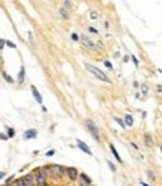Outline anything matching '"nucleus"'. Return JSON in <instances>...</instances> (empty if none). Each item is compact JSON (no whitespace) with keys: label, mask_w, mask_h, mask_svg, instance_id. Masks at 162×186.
<instances>
[{"label":"nucleus","mask_w":162,"mask_h":186,"mask_svg":"<svg viewBox=\"0 0 162 186\" xmlns=\"http://www.w3.org/2000/svg\"><path fill=\"white\" fill-rule=\"evenodd\" d=\"M86 68H87L89 72L92 74V75H95L98 80H101V81H104V83H111V80L108 78V75L104 72V71L99 69V68H96V66H93V65H90V63H87Z\"/></svg>","instance_id":"1"},{"label":"nucleus","mask_w":162,"mask_h":186,"mask_svg":"<svg viewBox=\"0 0 162 186\" xmlns=\"http://www.w3.org/2000/svg\"><path fill=\"white\" fill-rule=\"evenodd\" d=\"M33 177H35V182L39 186H44L45 182H47V171H45V168H36L33 171Z\"/></svg>","instance_id":"2"},{"label":"nucleus","mask_w":162,"mask_h":186,"mask_svg":"<svg viewBox=\"0 0 162 186\" xmlns=\"http://www.w3.org/2000/svg\"><path fill=\"white\" fill-rule=\"evenodd\" d=\"M86 126H87V131L90 132V134H92V137H93L96 141L101 140V137H99V129H98V126L95 125V122H93V120L87 119V120H86Z\"/></svg>","instance_id":"3"},{"label":"nucleus","mask_w":162,"mask_h":186,"mask_svg":"<svg viewBox=\"0 0 162 186\" xmlns=\"http://www.w3.org/2000/svg\"><path fill=\"white\" fill-rule=\"evenodd\" d=\"M45 171H50L54 177H62L66 173V168H63L62 165H48L45 168Z\"/></svg>","instance_id":"4"},{"label":"nucleus","mask_w":162,"mask_h":186,"mask_svg":"<svg viewBox=\"0 0 162 186\" xmlns=\"http://www.w3.org/2000/svg\"><path fill=\"white\" fill-rule=\"evenodd\" d=\"M80 41L83 42L87 48H90V50H95V42H93L92 39H90V38L87 36V35H81V36H80Z\"/></svg>","instance_id":"5"},{"label":"nucleus","mask_w":162,"mask_h":186,"mask_svg":"<svg viewBox=\"0 0 162 186\" xmlns=\"http://www.w3.org/2000/svg\"><path fill=\"white\" fill-rule=\"evenodd\" d=\"M80 186H92V179L87 174L81 173L80 174Z\"/></svg>","instance_id":"6"},{"label":"nucleus","mask_w":162,"mask_h":186,"mask_svg":"<svg viewBox=\"0 0 162 186\" xmlns=\"http://www.w3.org/2000/svg\"><path fill=\"white\" fill-rule=\"evenodd\" d=\"M66 174H68V177L71 180H77L78 179V170L74 168V167H68L66 168Z\"/></svg>","instance_id":"7"},{"label":"nucleus","mask_w":162,"mask_h":186,"mask_svg":"<svg viewBox=\"0 0 162 186\" xmlns=\"http://www.w3.org/2000/svg\"><path fill=\"white\" fill-rule=\"evenodd\" d=\"M21 180L24 182L26 186H35V177H33V174H27V176H24Z\"/></svg>","instance_id":"8"},{"label":"nucleus","mask_w":162,"mask_h":186,"mask_svg":"<svg viewBox=\"0 0 162 186\" xmlns=\"http://www.w3.org/2000/svg\"><path fill=\"white\" fill-rule=\"evenodd\" d=\"M77 146H78V147H80L81 150H83L84 153H87V155H92V150L89 149V146H87V144L84 143V141H81V140H78V141H77Z\"/></svg>","instance_id":"9"},{"label":"nucleus","mask_w":162,"mask_h":186,"mask_svg":"<svg viewBox=\"0 0 162 186\" xmlns=\"http://www.w3.org/2000/svg\"><path fill=\"white\" fill-rule=\"evenodd\" d=\"M32 93H33V96H35V99H36V102H39V104H42V96H41V93L38 92V89H36L35 86H32Z\"/></svg>","instance_id":"10"},{"label":"nucleus","mask_w":162,"mask_h":186,"mask_svg":"<svg viewBox=\"0 0 162 186\" xmlns=\"http://www.w3.org/2000/svg\"><path fill=\"white\" fill-rule=\"evenodd\" d=\"M36 135H38V132H36L35 129H29L24 132V138L26 140H30V138H36Z\"/></svg>","instance_id":"11"},{"label":"nucleus","mask_w":162,"mask_h":186,"mask_svg":"<svg viewBox=\"0 0 162 186\" xmlns=\"http://www.w3.org/2000/svg\"><path fill=\"white\" fill-rule=\"evenodd\" d=\"M125 126H128V128L134 126V117L131 116V114H126L125 116Z\"/></svg>","instance_id":"12"},{"label":"nucleus","mask_w":162,"mask_h":186,"mask_svg":"<svg viewBox=\"0 0 162 186\" xmlns=\"http://www.w3.org/2000/svg\"><path fill=\"white\" fill-rule=\"evenodd\" d=\"M110 150H111V153H113V156H114V158L117 159V162H120V164H122V162H123V161H122V158H120L119 152H117V150H116V147H114L113 144H110Z\"/></svg>","instance_id":"13"},{"label":"nucleus","mask_w":162,"mask_h":186,"mask_svg":"<svg viewBox=\"0 0 162 186\" xmlns=\"http://www.w3.org/2000/svg\"><path fill=\"white\" fill-rule=\"evenodd\" d=\"M144 143H146V146H152L153 144V138L150 134H144Z\"/></svg>","instance_id":"14"},{"label":"nucleus","mask_w":162,"mask_h":186,"mask_svg":"<svg viewBox=\"0 0 162 186\" xmlns=\"http://www.w3.org/2000/svg\"><path fill=\"white\" fill-rule=\"evenodd\" d=\"M24 66H21V69H20V74H18V81H20V83H23L24 81Z\"/></svg>","instance_id":"15"},{"label":"nucleus","mask_w":162,"mask_h":186,"mask_svg":"<svg viewBox=\"0 0 162 186\" xmlns=\"http://www.w3.org/2000/svg\"><path fill=\"white\" fill-rule=\"evenodd\" d=\"M60 15L63 17V18H65V20H68V17H69V12L65 9V8H62V9H60Z\"/></svg>","instance_id":"16"},{"label":"nucleus","mask_w":162,"mask_h":186,"mask_svg":"<svg viewBox=\"0 0 162 186\" xmlns=\"http://www.w3.org/2000/svg\"><path fill=\"white\" fill-rule=\"evenodd\" d=\"M15 135V131L12 129V128H8V137L11 138V137H14Z\"/></svg>","instance_id":"17"},{"label":"nucleus","mask_w":162,"mask_h":186,"mask_svg":"<svg viewBox=\"0 0 162 186\" xmlns=\"http://www.w3.org/2000/svg\"><path fill=\"white\" fill-rule=\"evenodd\" d=\"M3 77H5V80H6V81H8V83H14V80H12L11 77H9V75H8L6 72H3Z\"/></svg>","instance_id":"18"},{"label":"nucleus","mask_w":162,"mask_h":186,"mask_svg":"<svg viewBox=\"0 0 162 186\" xmlns=\"http://www.w3.org/2000/svg\"><path fill=\"white\" fill-rule=\"evenodd\" d=\"M114 120H116V122H117V123H119V125H120V126H122V128H125V122H123V120H122V119H119V117H116V119H114Z\"/></svg>","instance_id":"19"},{"label":"nucleus","mask_w":162,"mask_h":186,"mask_svg":"<svg viewBox=\"0 0 162 186\" xmlns=\"http://www.w3.org/2000/svg\"><path fill=\"white\" fill-rule=\"evenodd\" d=\"M6 45H8L9 48H17V45H15L14 42H11V41H6Z\"/></svg>","instance_id":"20"},{"label":"nucleus","mask_w":162,"mask_h":186,"mask_svg":"<svg viewBox=\"0 0 162 186\" xmlns=\"http://www.w3.org/2000/svg\"><path fill=\"white\" fill-rule=\"evenodd\" d=\"M147 176H149V179H150V180H155V174H153L150 170L147 171Z\"/></svg>","instance_id":"21"},{"label":"nucleus","mask_w":162,"mask_h":186,"mask_svg":"<svg viewBox=\"0 0 162 186\" xmlns=\"http://www.w3.org/2000/svg\"><path fill=\"white\" fill-rule=\"evenodd\" d=\"M71 38H72V41H80V36H78L77 33H72V36H71Z\"/></svg>","instance_id":"22"},{"label":"nucleus","mask_w":162,"mask_h":186,"mask_svg":"<svg viewBox=\"0 0 162 186\" xmlns=\"http://www.w3.org/2000/svg\"><path fill=\"white\" fill-rule=\"evenodd\" d=\"M89 32H90V33H93V35H96V33H98V30H96L95 27H92V26L89 27Z\"/></svg>","instance_id":"23"},{"label":"nucleus","mask_w":162,"mask_h":186,"mask_svg":"<svg viewBox=\"0 0 162 186\" xmlns=\"http://www.w3.org/2000/svg\"><path fill=\"white\" fill-rule=\"evenodd\" d=\"M104 63H105V66H107L108 69H113V65H111V63H110V62H108V60H105Z\"/></svg>","instance_id":"24"},{"label":"nucleus","mask_w":162,"mask_h":186,"mask_svg":"<svg viewBox=\"0 0 162 186\" xmlns=\"http://www.w3.org/2000/svg\"><path fill=\"white\" fill-rule=\"evenodd\" d=\"M108 167H110V170H111V171H116V167H114V164H113V162H108Z\"/></svg>","instance_id":"25"},{"label":"nucleus","mask_w":162,"mask_h":186,"mask_svg":"<svg viewBox=\"0 0 162 186\" xmlns=\"http://www.w3.org/2000/svg\"><path fill=\"white\" fill-rule=\"evenodd\" d=\"M17 186H26V185H24V182H23L21 179H18V180H17Z\"/></svg>","instance_id":"26"},{"label":"nucleus","mask_w":162,"mask_h":186,"mask_svg":"<svg viewBox=\"0 0 162 186\" xmlns=\"http://www.w3.org/2000/svg\"><path fill=\"white\" fill-rule=\"evenodd\" d=\"M131 59H132V62H134V65H135V66H138V60H137V57H135V56H132Z\"/></svg>","instance_id":"27"},{"label":"nucleus","mask_w":162,"mask_h":186,"mask_svg":"<svg viewBox=\"0 0 162 186\" xmlns=\"http://www.w3.org/2000/svg\"><path fill=\"white\" fill-rule=\"evenodd\" d=\"M5 45H6V41H2V39H0V50H2Z\"/></svg>","instance_id":"28"},{"label":"nucleus","mask_w":162,"mask_h":186,"mask_svg":"<svg viewBox=\"0 0 162 186\" xmlns=\"http://www.w3.org/2000/svg\"><path fill=\"white\" fill-rule=\"evenodd\" d=\"M147 90H149V89H147V86L144 84V86H143V92H144V95H147Z\"/></svg>","instance_id":"29"},{"label":"nucleus","mask_w":162,"mask_h":186,"mask_svg":"<svg viewBox=\"0 0 162 186\" xmlns=\"http://www.w3.org/2000/svg\"><path fill=\"white\" fill-rule=\"evenodd\" d=\"M9 137L8 135H5V134H0V140H8Z\"/></svg>","instance_id":"30"},{"label":"nucleus","mask_w":162,"mask_h":186,"mask_svg":"<svg viewBox=\"0 0 162 186\" xmlns=\"http://www.w3.org/2000/svg\"><path fill=\"white\" fill-rule=\"evenodd\" d=\"M54 155V150H48V152H47V156H53Z\"/></svg>","instance_id":"31"},{"label":"nucleus","mask_w":162,"mask_h":186,"mask_svg":"<svg viewBox=\"0 0 162 186\" xmlns=\"http://www.w3.org/2000/svg\"><path fill=\"white\" fill-rule=\"evenodd\" d=\"M96 17H98V15H96L95 12H90V18H96Z\"/></svg>","instance_id":"32"},{"label":"nucleus","mask_w":162,"mask_h":186,"mask_svg":"<svg viewBox=\"0 0 162 186\" xmlns=\"http://www.w3.org/2000/svg\"><path fill=\"white\" fill-rule=\"evenodd\" d=\"M29 39H30V42L33 44V35H32V33H29Z\"/></svg>","instance_id":"33"},{"label":"nucleus","mask_w":162,"mask_h":186,"mask_svg":"<svg viewBox=\"0 0 162 186\" xmlns=\"http://www.w3.org/2000/svg\"><path fill=\"white\" fill-rule=\"evenodd\" d=\"M3 177H5V173H3V171H0V179H3Z\"/></svg>","instance_id":"34"},{"label":"nucleus","mask_w":162,"mask_h":186,"mask_svg":"<svg viewBox=\"0 0 162 186\" xmlns=\"http://www.w3.org/2000/svg\"><path fill=\"white\" fill-rule=\"evenodd\" d=\"M140 185H141V186H150V185H147V183H144V182H140Z\"/></svg>","instance_id":"35"},{"label":"nucleus","mask_w":162,"mask_h":186,"mask_svg":"<svg viewBox=\"0 0 162 186\" xmlns=\"http://www.w3.org/2000/svg\"><path fill=\"white\" fill-rule=\"evenodd\" d=\"M5 186H12V185H5Z\"/></svg>","instance_id":"36"}]
</instances>
